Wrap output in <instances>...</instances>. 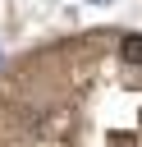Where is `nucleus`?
I'll return each instance as SVG.
<instances>
[{
    "label": "nucleus",
    "instance_id": "nucleus-1",
    "mask_svg": "<svg viewBox=\"0 0 142 147\" xmlns=\"http://www.w3.org/2000/svg\"><path fill=\"white\" fill-rule=\"evenodd\" d=\"M119 60L124 64H142V37H124L119 41Z\"/></svg>",
    "mask_w": 142,
    "mask_h": 147
}]
</instances>
